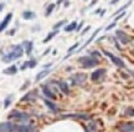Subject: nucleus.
<instances>
[{
	"instance_id": "4be33fe9",
	"label": "nucleus",
	"mask_w": 134,
	"mask_h": 132,
	"mask_svg": "<svg viewBox=\"0 0 134 132\" xmlns=\"http://www.w3.org/2000/svg\"><path fill=\"white\" fill-rule=\"evenodd\" d=\"M22 17L24 19H26V20H31L35 17V12L32 11H24L22 12Z\"/></svg>"
},
{
	"instance_id": "393cba45",
	"label": "nucleus",
	"mask_w": 134,
	"mask_h": 132,
	"mask_svg": "<svg viewBox=\"0 0 134 132\" xmlns=\"http://www.w3.org/2000/svg\"><path fill=\"white\" fill-rule=\"evenodd\" d=\"M10 102H11V96H9V98H6L5 101H4V107L8 109V107H9V105H10Z\"/></svg>"
},
{
	"instance_id": "b1692460",
	"label": "nucleus",
	"mask_w": 134,
	"mask_h": 132,
	"mask_svg": "<svg viewBox=\"0 0 134 132\" xmlns=\"http://www.w3.org/2000/svg\"><path fill=\"white\" fill-rule=\"evenodd\" d=\"M53 8H55V5H53V4H51V5H49V8L46 9V12H45V15H46V16H49V15L51 14V11L53 10Z\"/></svg>"
},
{
	"instance_id": "f257e3e1",
	"label": "nucleus",
	"mask_w": 134,
	"mask_h": 132,
	"mask_svg": "<svg viewBox=\"0 0 134 132\" xmlns=\"http://www.w3.org/2000/svg\"><path fill=\"white\" fill-rule=\"evenodd\" d=\"M22 54H24V50H22L21 45H12L10 47V51L3 56V61L4 62H10L12 60L20 59L22 56Z\"/></svg>"
},
{
	"instance_id": "9b49d317",
	"label": "nucleus",
	"mask_w": 134,
	"mask_h": 132,
	"mask_svg": "<svg viewBox=\"0 0 134 132\" xmlns=\"http://www.w3.org/2000/svg\"><path fill=\"white\" fill-rule=\"evenodd\" d=\"M11 17H12V14H11V12H9V14L4 17V20H3V21H1V24H0V33L5 30V28L9 25V23H10Z\"/></svg>"
},
{
	"instance_id": "aec40b11",
	"label": "nucleus",
	"mask_w": 134,
	"mask_h": 132,
	"mask_svg": "<svg viewBox=\"0 0 134 132\" xmlns=\"http://www.w3.org/2000/svg\"><path fill=\"white\" fill-rule=\"evenodd\" d=\"M36 97V91H32V92H30V93H28V95H25L24 97L21 98L22 101H31V100H34V98Z\"/></svg>"
},
{
	"instance_id": "a211bd4d",
	"label": "nucleus",
	"mask_w": 134,
	"mask_h": 132,
	"mask_svg": "<svg viewBox=\"0 0 134 132\" xmlns=\"http://www.w3.org/2000/svg\"><path fill=\"white\" fill-rule=\"evenodd\" d=\"M45 105H46V106H47L51 111H53V112H56V111L58 110V109H57V106H56L52 101H50V100H45Z\"/></svg>"
},
{
	"instance_id": "cd10ccee",
	"label": "nucleus",
	"mask_w": 134,
	"mask_h": 132,
	"mask_svg": "<svg viewBox=\"0 0 134 132\" xmlns=\"http://www.w3.org/2000/svg\"><path fill=\"white\" fill-rule=\"evenodd\" d=\"M91 56H92V58H95V56H97V58H99V56H100V54H99V52H97V51H92V52H91Z\"/></svg>"
},
{
	"instance_id": "bb28decb",
	"label": "nucleus",
	"mask_w": 134,
	"mask_h": 132,
	"mask_svg": "<svg viewBox=\"0 0 134 132\" xmlns=\"http://www.w3.org/2000/svg\"><path fill=\"white\" fill-rule=\"evenodd\" d=\"M65 23H66V21H60V23H58V24H56V25H55V26H53V29H57V30H58V28H60V26H62V25H63V24H65Z\"/></svg>"
},
{
	"instance_id": "7ed1b4c3",
	"label": "nucleus",
	"mask_w": 134,
	"mask_h": 132,
	"mask_svg": "<svg viewBox=\"0 0 134 132\" xmlns=\"http://www.w3.org/2000/svg\"><path fill=\"white\" fill-rule=\"evenodd\" d=\"M9 117H10V118H16V120H19V121H28L29 118H30L28 114L19 112V111H11Z\"/></svg>"
},
{
	"instance_id": "f03ea898",
	"label": "nucleus",
	"mask_w": 134,
	"mask_h": 132,
	"mask_svg": "<svg viewBox=\"0 0 134 132\" xmlns=\"http://www.w3.org/2000/svg\"><path fill=\"white\" fill-rule=\"evenodd\" d=\"M78 62L82 64V66L86 67V69H89V67H95L98 65V60L96 58H92L91 55L89 56H82V58L78 59Z\"/></svg>"
},
{
	"instance_id": "20e7f679",
	"label": "nucleus",
	"mask_w": 134,
	"mask_h": 132,
	"mask_svg": "<svg viewBox=\"0 0 134 132\" xmlns=\"http://www.w3.org/2000/svg\"><path fill=\"white\" fill-rule=\"evenodd\" d=\"M87 79V75L86 74H76L71 77V81L73 82V85H82Z\"/></svg>"
},
{
	"instance_id": "39448f33",
	"label": "nucleus",
	"mask_w": 134,
	"mask_h": 132,
	"mask_svg": "<svg viewBox=\"0 0 134 132\" xmlns=\"http://www.w3.org/2000/svg\"><path fill=\"white\" fill-rule=\"evenodd\" d=\"M103 52H104V55H106V56H108V58L111 59V60L113 61V62H114L116 65H117L118 67H124V66H125V64L123 62V60H122V59L117 58V56H114V55H113V54H111L109 51H103Z\"/></svg>"
},
{
	"instance_id": "72a5a7b5",
	"label": "nucleus",
	"mask_w": 134,
	"mask_h": 132,
	"mask_svg": "<svg viewBox=\"0 0 134 132\" xmlns=\"http://www.w3.org/2000/svg\"><path fill=\"white\" fill-rule=\"evenodd\" d=\"M62 1H63V0H57V4H61Z\"/></svg>"
},
{
	"instance_id": "423d86ee",
	"label": "nucleus",
	"mask_w": 134,
	"mask_h": 132,
	"mask_svg": "<svg viewBox=\"0 0 134 132\" xmlns=\"http://www.w3.org/2000/svg\"><path fill=\"white\" fill-rule=\"evenodd\" d=\"M15 125H12L11 122H3L0 123V132H12L15 131Z\"/></svg>"
},
{
	"instance_id": "ddd939ff",
	"label": "nucleus",
	"mask_w": 134,
	"mask_h": 132,
	"mask_svg": "<svg viewBox=\"0 0 134 132\" xmlns=\"http://www.w3.org/2000/svg\"><path fill=\"white\" fill-rule=\"evenodd\" d=\"M57 85H58V87L61 89V91L65 93V95H67L68 92H70V89H68V85H67L66 82H63V81H58L57 82Z\"/></svg>"
},
{
	"instance_id": "c756f323",
	"label": "nucleus",
	"mask_w": 134,
	"mask_h": 132,
	"mask_svg": "<svg viewBox=\"0 0 134 132\" xmlns=\"http://www.w3.org/2000/svg\"><path fill=\"white\" fill-rule=\"evenodd\" d=\"M124 15H125V12H120L119 15H117V16H116V21H117V20H119L120 17H123V16H124Z\"/></svg>"
},
{
	"instance_id": "2f4dec72",
	"label": "nucleus",
	"mask_w": 134,
	"mask_h": 132,
	"mask_svg": "<svg viewBox=\"0 0 134 132\" xmlns=\"http://www.w3.org/2000/svg\"><path fill=\"white\" fill-rule=\"evenodd\" d=\"M118 1H119V0H112V1H111V4H117Z\"/></svg>"
},
{
	"instance_id": "4468645a",
	"label": "nucleus",
	"mask_w": 134,
	"mask_h": 132,
	"mask_svg": "<svg viewBox=\"0 0 134 132\" xmlns=\"http://www.w3.org/2000/svg\"><path fill=\"white\" fill-rule=\"evenodd\" d=\"M24 46H25V52L28 54V55H30L31 54V51H32V41H25L24 42Z\"/></svg>"
},
{
	"instance_id": "f8f14e48",
	"label": "nucleus",
	"mask_w": 134,
	"mask_h": 132,
	"mask_svg": "<svg viewBox=\"0 0 134 132\" xmlns=\"http://www.w3.org/2000/svg\"><path fill=\"white\" fill-rule=\"evenodd\" d=\"M42 91H44V93H45V96H46V97L51 98V100H55V98H56V95H55V93H52V91H51V90L46 86V85H44V86H42Z\"/></svg>"
},
{
	"instance_id": "6ab92c4d",
	"label": "nucleus",
	"mask_w": 134,
	"mask_h": 132,
	"mask_svg": "<svg viewBox=\"0 0 134 132\" xmlns=\"http://www.w3.org/2000/svg\"><path fill=\"white\" fill-rule=\"evenodd\" d=\"M36 61H35V60H31V61H26V62L24 64V65H22L21 66V70H25L26 69V67H31V69H32V67H35V66H36Z\"/></svg>"
},
{
	"instance_id": "a878e982",
	"label": "nucleus",
	"mask_w": 134,
	"mask_h": 132,
	"mask_svg": "<svg viewBox=\"0 0 134 132\" xmlns=\"http://www.w3.org/2000/svg\"><path fill=\"white\" fill-rule=\"evenodd\" d=\"M127 115H128V116H134V109H133V107H129V109H127Z\"/></svg>"
},
{
	"instance_id": "c85d7f7f",
	"label": "nucleus",
	"mask_w": 134,
	"mask_h": 132,
	"mask_svg": "<svg viewBox=\"0 0 134 132\" xmlns=\"http://www.w3.org/2000/svg\"><path fill=\"white\" fill-rule=\"evenodd\" d=\"M116 24H117V23H112L111 25H108V26H107V28H106V30H107V31H108V30L113 29V28H114V26H116Z\"/></svg>"
},
{
	"instance_id": "9d476101",
	"label": "nucleus",
	"mask_w": 134,
	"mask_h": 132,
	"mask_svg": "<svg viewBox=\"0 0 134 132\" xmlns=\"http://www.w3.org/2000/svg\"><path fill=\"white\" fill-rule=\"evenodd\" d=\"M15 131L16 132H35V130L30 125H20V126L15 127Z\"/></svg>"
},
{
	"instance_id": "473e14b6",
	"label": "nucleus",
	"mask_w": 134,
	"mask_h": 132,
	"mask_svg": "<svg viewBox=\"0 0 134 132\" xmlns=\"http://www.w3.org/2000/svg\"><path fill=\"white\" fill-rule=\"evenodd\" d=\"M3 8H4V5H3V4H0V11L3 10Z\"/></svg>"
},
{
	"instance_id": "f704fd0d",
	"label": "nucleus",
	"mask_w": 134,
	"mask_h": 132,
	"mask_svg": "<svg viewBox=\"0 0 134 132\" xmlns=\"http://www.w3.org/2000/svg\"><path fill=\"white\" fill-rule=\"evenodd\" d=\"M133 75H134V74H133Z\"/></svg>"
},
{
	"instance_id": "f3484780",
	"label": "nucleus",
	"mask_w": 134,
	"mask_h": 132,
	"mask_svg": "<svg viewBox=\"0 0 134 132\" xmlns=\"http://www.w3.org/2000/svg\"><path fill=\"white\" fill-rule=\"evenodd\" d=\"M57 34H58V30H53V31H51L50 34H49V35H47V36H46V37L44 39V41H42V42H44V44H47V42H49V41H50L51 39L53 37V36H56Z\"/></svg>"
},
{
	"instance_id": "5701e85b",
	"label": "nucleus",
	"mask_w": 134,
	"mask_h": 132,
	"mask_svg": "<svg viewBox=\"0 0 134 132\" xmlns=\"http://www.w3.org/2000/svg\"><path fill=\"white\" fill-rule=\"evenodd\" d=\"M75 29H77V23H71L70 25H67V26H65V31H66V33L73 31Z\"/></svg>"
},
{
	"instance_id": "1a4fd4ad",
	"label": "nucleus",
	"mask_w": 134,
	"mask_h": 132,
	"mask_svg": "<svg viewBox=\"0 0 134 132\" xmlns=\"http://www.w3.org/2000/svg\"><path fill=\"white\" fill-rule=\"evenodd\" d=\"M118 128H119V131L122 132H132L134 131V123L133 122H124Z\"/></svg>"
},
{
	"instance_id": "7c9ffc66",
	"label": "nucleus",
	"mask_w": 134,
	"mask_h": 132,
	"mask_svg": "<svg viewBox=\"0 0 134 132\" xmlns=\"http://www.w3.org/2000/svg\"><path fill=\"white\" fill-rule=\"evenodd\" d=\"M89 29H91V28H89V26H87V28H84V29H83V31H82V33H81V34H82V35H84V34H86V33H87V31H88Z\"/></svg>"
},
{
	"instance_id": "0eeeda50",
	"label": "nucleus",
	"mask_w": 134,
	"mask_h": 132,
	"mask_svg": "<svg viewBox=\"0 0 134 132\" xmlns=\"http://www.w3.org/2000/svg\"><path fill=\"white\" fill-rule=\"evenodd\" d=\"M116 36H117V39L120 41L122 44H128L129 41H130L129 36L125 34V33H123L122 30H117V31H116Z\"/></svg>"
},
{
	"instance_id": "dca6fc26",
	"label": "nucleus",
	"mask_w": 134,
	"mask_h": 132,
	"mask_svg": "<svg viewBox=\"0 0 134 132\" xmlns=\"http://www.w3.org/2000/svg\"><path fill=\"white\" fill-rule=\"evenodd\" d=\"M50 74V70L47 69V70H42L41 72H39V74L36 75V81H40V80H42L45 76H47V75Z\"/></svg>"
},
{
	"instance_id": "412c9836",
	"label": "nucleus",
	"mask_w": 134,
	"mask_h": 132,
	"mask_svg": "<svg viewBox=\"0 0 134 132\" xmlns=\"http://www.w3.org/2000/svg\"><path fill=\"white\" fill-rule=\"evenodd\" d=\"M99 31H100V29H97V30H96L95 33H93V35H92V36H91V37H89L88 40H87V42H86V44H84V45L82 46V47H81V49H84V47H86V46L88 45V44H91V42H92V41H93V39H95L96 36H97V34H98V33H99Z\"/></svg>"
},
{
	"instance_id": "2eb2a0df",
	"label": "nucleus",
	"mask_w": 134,
	"mask_h": 132,
	"mask_svg": "<svg viewBox=\"0 0 134 132\" xmlns=\"http://www.w3.org/2000/svg\"><path fill=\"white\" fill-rule=\"evenodd\" d=\"M3 72H4V74H6V75H15L17 72V67L15 66V65H12V66H10V67L5 69Z\"/></svg>"
},
{
	"instance_id": "6e6552de",
	"label": "nucleus",
	"mask_w": 134,
	"mask_h": 132,
	"mask_svg": "<svg viewBox=\"0 0 134 132\" xmlns=\"http://www.w3.org/2000/svg\"><path fill=\"white\" fill-rule=\"evenodd\" d=\"M104 74H106V70L104 69H98V70H96L95 72H92L91 79H92V81H98L104 76Z\"/></svg>"
}]
</instances>
